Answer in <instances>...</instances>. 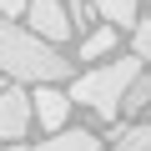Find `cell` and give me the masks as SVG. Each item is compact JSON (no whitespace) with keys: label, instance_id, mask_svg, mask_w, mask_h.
Masks as SVG:
<instances>
[{"label":"cell","instance_id":"8fae6325","mask_svg":"<svg viewBox=\"0 0 151 151\" xmlns=\"http://www.w3.org/2000/svg\"><path fill=\"white\" fill-rule=\"evenodd\" d=\"M136 55L151 65V20H141V25H136Z\"/></svg>","mask_w":151,"mask_h":151},{"label":"cell","instance_id":"52a82bcc","mask_svg":"<svg viewBox=\"0 0 151 151\" xmlns=\"http://www.w3.org/2000/svg\"><path fill=\"white\" fill-rule=\"evenodd\" d=\"M116 40H121V25H111V20H106V25H96V30L81 40V60H101V55H111V50H116Z\"/></svg>","mask_w":151,"mask_h":151},{"label":"cell","instance_id":"3957f363","mask_svg":"<svg viewBox=\"0 0 151 151\" xmlns=\"http://www.w3.org/2000/svg\"><path fill=\"white\" fill-rule=\"evenodd\" d=\"M30 116H35V96L25 91V81H10L5 96H0V136H5V146H20L25 141Z\"/></svg>","mask_w":151,"mask_h":151},{"label":"cell","instance_id":"5b68a950","mask_svg":"<svg viewBox=\"0 0 151 151\" xmlns=\"http://www.w3.org/2000/svg\"><path fill=\"white\" fill-rule=\"evenodd\" d=\"M30 96H35V121L45 126V131H60L65 121H70V91H60V81H45V86H30Z\"/></svg>","mask_w":151,"mask_h":151},{"label":"cell","instance_id":"9c48e42d","mask_svg":"<svg viewBox=\"0 0 151 151\" xmlns=\"http://www.w3.org/2000/svg\"><path fill=\"white\" fill-rule=\"evenodd\" d=\"M146 106H151V76L141 70L136 81H131V91H126V106H121V111H131V116H136V111H146Z\"/></svg>","mask_w":151,"mask_h":151},{"label":"cell","instance_id":"ba28073f","mask_svg":"<svg viewBox=\"0 0 151 151\" xmlns=\"http://www.w3.org/2000/svg\"><path fill=\"white\" fill-rule=\"evenodd\" d=\"M96 10H101V20H111V25H121V30H126V25H131V30L141 25V20H136V0H96Z\"/></svg>","mask_w":151,"mask_h":151},{"label":"cell","instance_id":"277c9868","mask_svg":"<svg viewBox=\"0 0 151 151\" xmlns=\"http://www.w3.org/2000/svg\"><path fill=\"white\" fill-rule=\"evenodd\" d=\"M25 15H30V30H40V35L55 40V45L70 40V30H76V15L60 5V0H30V10H25Z\"/></svg>","mask_w":151,"mask_h":151},{"label":"cell","instance_id":"30bf717a","mask_svg":"<svg viewBox=\"0 0 151 151\" xmlns=\"http://www.w3.org/2000/svg\"><path fill=\"white\" fill-rule=\"evenodd\" d=\"M111 151H151V126H126Z\"/></svg>","mask_w":151,"mask_h":151},{"label":"cell","instance_id":"6da1fadb","mask_svg":"<svg viewBox=\"0 0 151 151\" xmlns=\"http://www.w3.org/2000/svg\"><path fill=\"white\" fill-rule=\"evenodd\" d=\"M0 65H5L10 81H25V86H45V81H65L70 76V60L60 55V45L45 40L40 30L15 25V20L0 25Z\"/></svg>","mask_w":151,"mask_h":151},{"label":"cell","instance_id":"7c38bea8","mask_svg":"<svg viewBox=\"0 0 151 151\" xmlns=\"http://www.w3.org/2000/svg\"><path fill=\"white\" fill-rule=\"evenodd\" d=\"M0 10H5V20H15V15L30 10V0H0Z\"/></svg>","mask_w":151,"mask_h":151},{"label":"cell","instance_id":"8992f818","mask_svg":"<svg viewBox=\"0 0 151 151\" xmlns=\"http://www.w3.org/2000/svg\"><path fill=\"white\" fill-rule=\"evenodd\" d=\"M30 151H101V141L86 126H60V131H50V141H35Z\"/></svg>","mask_w":151,"mask_h":151},{"label":"cell","instance_id":"7a4b0ae2","mask_svg":"<svg viewBox=\"0 0 151 151\" xmlns=\"http://www.w3.org/2000/svg\"><path fill=\"white\" fill-rule=\"evenodd\" d=\"M141 55H116L111 65H96V70H86L81 81H70V101L76 106H91L101 121H111L121 106H126V91H131V81L141 76Z\"/></svg>","mask_w":151,"mask_h":151}]
</instances>
